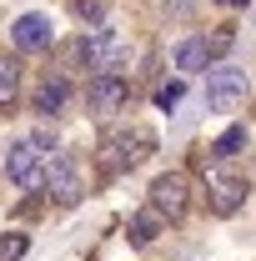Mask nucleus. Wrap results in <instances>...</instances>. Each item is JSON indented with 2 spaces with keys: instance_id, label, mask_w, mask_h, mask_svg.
I'll list each match as a JSON object with an SVG mask.
<instances>
[{
  "instance_id": "dca6fc26",
  "label": "nucleus",
  "mask_w": 256,
  "mask_h": 261,
  "mask_svg": "<svg viewBox=\"0 0 256 261\" xmlns=\"http://www.w3.org/2000/svg\"><path fill=\"white\" fill-rule=\"evenodd\" d=\"M206 45H211V61H216V56H226V50L236 45V31H231V25H221V31H211V40H206Z\"/></svg>"
},
{
  "instance_id": "f3484780",
  "label": "nucleus",
  "mask_w": 256,
  "mask_h": 261,
  "mask_svg": "<svg viewBox=\"0 0 256 261\" xmlns=\"http://www.w3.org/2000/svg\"><path fill=\"white\" fill-rule=\"evenodd\" d=\"M176 100H181V81H171V86H156V106H161V111H171Z\"/></svg>"
},
{
  "instance_id": "1a4fd4ad",
  "label": "nucleus",
  "mask_w": 256,
  "mask_h": 261,
  "mask_svg": "<svg viewBox=\"0 0 256 261\" xmlns=\"http://www.w3.org/2000/svg\"><path fill=\"white\" fill-rule=\"evenodd\" d=\"M10 40H15V50H45L50 45V20L45 15H20L15 25H10Z\"/></svg>"
},
{
  "instance_id": "2eb2a0df",
  "label": "nucleus",
  "mask_w": 256,
  "mask_h": 261,
  "mask_svg": "<svg viewBox=\"0 0 256 261\" xmlns=\"http://www.w3.org/2000/svg\"><path fill=\"white\" fill-rule=\"evenodd\" d=\"M241 146H246V126H231L221 141L211 146V156H231V151H241Z\"/></svg>"
},
{
  "instance_id": "6ab92c4d",
  "label": "nucleus",
  "mask_w": 256,
  "mask_h": 261,
  "mask_svg": "<svg viewBox=\"0 0 256 261\" xmlns=\"http://www.w3.org/2000/svg\"><path fill=\"white\" fill-rule=\"evenodd\" d=\"M221 5H251V0H221Z\"/></svg>"
},
{
  "instance_id": "20e7f679",
  "label": "nucleus",
  "mask_w": 256,
  "mask_h": 261,
  "mask_svg": "<svg viewBox=\"0 0 256 261\" xmlns=\"http://www.w3.org/2000/svg\"><path fill=\"white\" fill-rule=\"evenodd\" d=\"M45 196H56L61 206H75L86 196V181H81V166L70 156H50L45 161Z\"/></svg>"
},
{
  "instance_id": "9d476101",
  "label": "nucleus",
  "mask_w": 256,
  "mask_h": 261,
  "mask_svg": "<svg viewBox=\"0 0 256 261\" xmlns=\"http://www.w3.org/2000/svg\"><path fill=\"white\" fill-rule=\"evenodd\" d=\"M65 96H70V91H65V81H61V75H50V81L35 91V111H40V116H61Z\"/></svg>"
},
{
  "instance_id": "4468645a",
  "label": "nucleus",
  "mask_w": 256,
  "mask_h": 261,
  "mask_svg": "<svg viewBox=\"0 0 256 261\" xmlns=\"http://www.w3.org/2000/svg\"><path fill=\"white\" fill-rule=\"evenodd\" d=\"M25 246H31V236L5 231V236H0V261H20V256H25Z\"/></svg>"
},
{
  "instance_id": "ddd939ff",
  "label": "nucleus",
  "mask_w": 256,
  "mask_h": 261,
  "mask_svg": "<svg viewBox=\"0 0 256 261\" xmlns=\"http://www.w3.org/2000/svg\"><path fill=\"white\" fill-rule=\"evenodd\" d=\"M15 96H20V65L0 61V106H15Z\"/></svg>"
},
{
  "instance_id": "f257e3e1",
  "label": "nucleus",
  "mask_w": 256,
  "mask_h": 261,
  "mask_svg": "<svg viewBox=\"0 0 256 261\" xmlns=\"http://www.w3.org/2000/svg\"><path fill=\"white\" fill-rule=\"evenodd\" d=\"M81 61L91 65L96 75H121V70H126V61H131V50H126V40H121L116 31L96 25V31L81 40Z\"/></svg>"
},
{
  "instance_id": "9b49d317",
  "label": "nucleus",
  "mask_w": 256,
  "mask_h": 261,
  "mask_svg": "<svg viewBox=\"0 0 256 261\" xmlns=\"http://www.w3.org/2000/svg\"><path fill=\"white\" fill-rule=\"evenodd\" d=\"M176 65H181V70H206V65H211V45H206V40H181V45H176Z\"/></svg>"
},
{
  "instance_id": "423d86ee",
  "label": "nucleus",
  "mask_w": 256,
  "mask_h": 261,
  "mask_svg": "<svg viewBox=\"0 0 256 261\" xmlns=\"http://www.w3.org/2000/svg\"><path fill=\"white\" fill-rule=\"evenodd\" d=\"M151 211H161L166 221H181L186 216V176L181 171H166L151 181Z\"/></svg>"
},
{
  "instance_id": "a211bd4d",
  "label": "nucleus",
  "mask_w": 256,
  "mask_h": 261,
  "mask_svg": "<svg viewBox=\"0 0 256 261\" xmlns=\"http://www.w3.org/2000/svg\"><path fill=\"white\" fill-rule=\"evenodd\" d=\"M75 15H81V20H100V5L96 0H75Z\"/></svg>"
},
{
  "instance_id": "39448f33",
  "label": "nucleus",
  "mask_w": 256,
  "mask_h": 261,
  "mask_svg": "<svg viewBox=\"0 0 256 261\" xmlns=\"http://www.w3.org/2000/svg\"><path fill=\"white\" fill-rule=\"evenodd\" d=\"M100 156H106V171H131V166H141L146 156H151V130L111 136V141L100 146Z\"/></svg>"
},
{
  "instance_id": "6e6552de",
  "label": "nucleus",
  "mask_w": 256,
  "mask_h": 261,
  "mask_svg": "<svg viewBox=\"0 0 256 261\" xmlns=\"http://www.w3.org/2000/svg\"><path fill=\"white\" fill-rule=\"evenodd\" d=\"M126 96H131L126 75H96V81H91V111H96L100 121L121 116V106H126Z\"/></svg>"
},
{
  "instance_id": "f03ea898",
  "label": "nucleus",
  "mask_w": 256,
  "mask_h": 261,
  "mask_svg": "<svg viewBox=\"0 0 256 261\" xmlns=\"http://www.w3.org/2000/svg\"><path fill=\"white\" fill-rule=\"evenodd\" d=\"M246 100V70L236 65H206V106L211 111H236Z\"/></svg>"
},
{
  "instance_id": "7ed1b4c3",
  "label": "nucleus",
  "mask_w": 256,
  "mask_h": 261,
  "mask_svg": "<svg viewBox=\"0 0 256 261\" xmlns=\"http://www.w3.org/2000/svg\"><path fill=\"white\" fill-rule=\"evenodd\" d=\"M5 176H10L15 186H25V191L45 186V161H40V146H35V141H15V146L5 151Z\"/></svg>"
},
{
  "instance_id": "f8f14e48",
  "label": "nucleus",
  "mask_w": 256,
  "mask_h": 261,
  "mask_svg": "<svg viewBox=\"0 0 256 261\" xmlns=\"http://www.w3.org/2000/svg\"><path fill=\"white\" fill-rule=\"evenodd\" d=\"M161 221H166L161 211H141V216L131 221V241H136V246H151V241H156V231H161Z\"/></svg>"
},
{
  "instance_id": "0eeeda50",
  "label": "nucleus",
  "mask_w": 256,
  "mask_h": 261,
  "mask_svg": "<svg viewBox=\"0 0 256 261\" xmlns=\"http://www.w3.org/2000/svg\"><path fill=\"white\" fill-rule=\"evenodd\" d=\"M206 196H211V211L216 216H236L241 201H246V181L241 176H226V171H211L206 176Z\"/></svg>"
}]
</instances>
